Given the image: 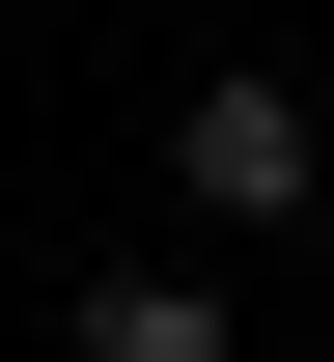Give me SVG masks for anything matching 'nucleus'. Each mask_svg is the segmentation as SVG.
Listing matches in <instances>:
<instances>
[{
    "mask_svg": "<svg viewBox=\"0 0 334 362\" xmlns=\"http://www.w3.org/2000/svg\"><path fill=\"white\" fill-rule=\"evenodd\" d=\"M84 362H223V279L140 251V279H84Z\"/></svg>",
    "mask_w": 334,
    "mask_h": 362,
    "instance_id": "2",
    "label": "nucleus"
},
{
    "mask_svg": "<svg viewBox=\"0 0 334 362\" xmlns=\"http://www.w3.org/2000/svg\"><path fill=\"white\" fill-rule=\"evenodd\" d=\"M167 168H195V223H279V195H306V84H195Z\"/></svg>",
    "mask_w": 334,
    "mask_h": 362,
    "instance_id": "1",
    "label": "nucleus"
}]
</instances>
